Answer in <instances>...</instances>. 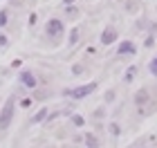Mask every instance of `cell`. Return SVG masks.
<instances>
[{
    "label": "cell",
    "mask_w": 157,
    "mask_h": 148,
    "mask_svg": "<svg viewBox=\"0 0 157 148\" xmlns=\"http://www.w3.org/2000/svg\"><path fill=\"white\" fill-rule=\"evenodd\" d=\"M13 112H16V99L9 97L7 103L2 105V112H0V130H7L13 121Z\"/></svg>",
    "instance_id": "cell-1"
},
{
    "label": "cell",
    "mask_w": 157,
    "mask_h": 148,
    "mask_svg": "<svg viewBox=\"0 0 157 148\" xmlns=\"http://www.w3.org/2000/svg\"><path fill=\"white\" fill-rule=\"evenodd\" d=\"M99 85H97V81H92V83H85V85H78V88H70V90H65V97H70V99H85V97H90L92 92H94Z\"/></svg>",
    "instance_id": "cell-2"
},
{
    "label": "cell",
    "mask_w": 157,
    "mask_h": 148,
    "mask_svg": "<svg viewBox=\"0 0 157 148\" xmlns=\"http://www.w3.org/2000/svg\"><path fill=\"white\" fill-rule=\"evenodd\" d=\"M45 34H49V36H61V34H65V25H63L59 18H52V20H47V25H45Z\"/></svg>",
    "instance_id": "cell-3"
},
{
    "label": "cell",
    "mask_w": 157,
    "mask_h": 148,
    "mask_svg": "<svg viewBox=\"0 0 157 148\" xmlns=\"http://www.w3.org/2000/svg\"><path fill=\"white\" fill-rule=\"evenodd\" d=\"M18 81L29 90H36V85H38V81H36V76H34L32 70H23V72L18 74Z\"/></svg>",
    "instance_id": "cell-4"
},
{
    "label": "cell",
    "mask_w": 157,
    "mask_h": 148,
    "mask_svg": "<svg viewBox=\"0 0 157 148\" xmlns=\"http://www.w3.org/2000/svg\"><path fill=\"white\" fill-rule=\"evenodd\" d=\"M117 40H119V32L112 25H108L101 32V45H112V43H117Z\"/></svg>",
    "instance_id": "cell-5"
},
{
    "label": "cell",
    "mask_w": 157,
    "mask_h": 148,
    "mask_svg": "<svg viewBox=\"0 0 157 148\" xmlns=\"http://www.w3.org/2000/svg\"><path fill=\"white\" fill-rule=\"evenodd\" d=\"M117 52H119L121 56H130V54H137V45H135L132 40H121Z\"/></svg>",
    "instance_id": "cell-6"
},
{
    "label": "cell",
    "mask_w": 157,
    "mask_h": 148,
    "mask_svg": "<svg viewBox=\"0 0 157 148\" xmlns=\"http://www.w3.org/2000/svg\"><path fill=\"white\" fill-rule=\"evenodd\" d=\"M47 115H49V112H47V108H40V110L36 112V115L32 117V121H29V123H40V121H45V119H47Z\"/></svg>",
    "instance_id": "cell-7"
},
{
    "label": "cell",
    "mask_w": 157,
    "mask_h": 148,
    "mask_svg": "<svg viewBox=\"0 0 157 148\" xmlns=\"http://www.w3.org/2000/svg\"><path fill=\"white\" fill-rule=\"evenodd\" d=\"M83 142H85V146H90V148H97L99 144H101V142H99V139H97L94 135H92V132H88V135L83 137Z\"/></svg>",
    "instance_id": "cell-8"
},
{
    "label": "cell",
    "mask_w": 157,
    "mask_h": 148,
    "mask_svg": "<svg viewBox=\"0 0 157 148\" xmlns=\"http://www.w3.org/2000/svg\"><path fill=\"white\" fill-rule=\"evenodd\" d=\"M135 101H137V105H144L148 101V92H146V90H139V92L135 94Z\"/></svg>",
    "instance_id": "cell-9"
},
{
    "label": "cell",
    "mask_w": 157,
    "mask_h": 148,
    "mask_svg": "<svg viewBox=\"0 0 157 148\" xmlns=\"http://www.w3.org/2000/svg\"><path fill=\"white\" fill-rule=\"evenodd\" d=\"M70 121H72V123L76 126V128H81V126L85 123V119H83L81 115H70Z\"/></svg>",
    "instance_id": "cell-10"
},
{
    "label": "cell",
    "mask_w": 157,
    "mask_h": 148,
    "mask_svg": "<svg viewBox=\"0 0 157 148\" xmlns=\"http://www.w3.org/2000/svg\"><path fill=\"white\" fill-rule=\"evenodd\" d=\"M135 72H137V67L130 65V67H128V72H126V76H124V81H126V83H130V81L135 79Z\"/></svg>",
    "instance_id": "cell-11"
},
{
    "label": "cell",
    "mask_w": 157,
    "mask_h": 148,
    "mask_svg": "<svg viewBox=\"0 0 157 148\" xmlns=\"http://www.w3.org/2000/svg\"><path fill=\"white\" fill-rule=\"evenodd\" d=\"M78 34H81V29H78V27H76V29H72V32H70V45H74L76 40H78Z\"/></svg>",
    "instance_id": "cell-12"
},
{
    "label": "cell",
    "mask_w": 157,
    "mask_h": 148,
    "mask_svg": "<svg viewBox=\"0 0 157 148\" xmlns=\"http://www.w3.org/2000/svg\"><path fill=\"white\" fill-rule=\"evenodd\" d=\"M7 20H9V13L2 9V11H0V27H5V25H7Z\"/></svg>",
    "instance_id": "cell-13"
},
{
    "label": "cell",
    "mask_w": 157,
    "mask_h": 148,
    "mask_svg": "<svg viewBox=\"0 0 157 148\" xmlns=\"http://www.w3.org/2000/svg\"><path fill=\"white\" fill-rule=\"evenodd\" d=\"M65 13H67V16H76L78 9H76V7H72V5H67V7H65Z\"/></svg>",
    "instance_id": "cell-14"
},
{
    "label": "cell",
    "mask_w": 157,
    "mask_h": 148,
    "mask_svg": "<svg viewBox=\"0 0 157 148\" xmlns=\"http://www.w3.org/2000/svg\"><path fill=\"white\" fill-rule=\"evenodd\" d=\"M148 67H151V72H153V74L157 76V56H155V59L151 61V65H148Z\"/></svg>",
    "instance_id": "cell-15"
},
{
    "label": "cell",
    "mask_w": 157,
    "mask_h": 148,
    "mask_svg": "<svg viewBox=\"0 0 157 148\" xmlns=\"http://www.w3.org/2000/svg\"><path fill=\"white\" fill-rule=\"evenodd\" d=\"M105 101H115V92H112V90H108V92H105Z\"/></svg>",
    "instance_id": "cell-16"
},
{
    "label": "cell",
    "mask_w": 157,
    "mask_h": 148,
    "mask_svg": "<svg viewBox=\"0 0 157 148\" xmlns=\"http://www.w3.org/2000/svg\"><path fill=\"white\" fill-rule=\"evenodd\" d=\"M81 72H83V65H74V67H72V74H76V76H78Z\"/></svg>",
    "instance_id": "cell-17"
},
{
    "label": "cell",
    "mask_w": 157,
    "mask_h": 148,
    "mask_svg": "<svg viewBox=\"0 0 157 148\" xmlns=\"http://www.w3.org/2000/svg\"><path fill=\"white\" fill-rule=\"evenodd\" d=\"M110 132H112V135H119V128H117L115 123H110Z\"/></svg>",
    "instance_id": "cell-18"
},
{
    "label": "cell",
    "mask_w": 157,
    "mask_h": 148,
    "mask_svg": "<svg viewBox=\"0 0 157 148\" xmlns=\"http://www.w3.org/2000/svg\"><path fill=\"white\" fill-rule=\"evenodd\" d=\"M7 43H9V40H7V36H2V34H0V45H2V47H5Z\"/></svg>",
    "instance_id": "cell-19"
},
{
    "label": "cell",
    "mask_w": 157,
    "mask_h": 148,
    "mask_svg": "<svg viewBox=\"0 0 157 148\" xmlns=\"http://www.w3.org/2000/svg\"><path fill=\"white\" fill-rule=\"evenodd\" d=\"M74 2V0H65V2H63V5H72Z\"/></svg>",
    "instance_id": "cell-20"
}]
</instances>
